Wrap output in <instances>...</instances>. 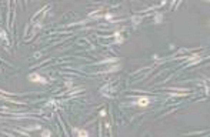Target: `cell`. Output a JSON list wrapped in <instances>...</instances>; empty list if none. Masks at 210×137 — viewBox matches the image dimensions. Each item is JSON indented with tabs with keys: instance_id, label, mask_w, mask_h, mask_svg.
Masks as SVG:
<instances>
[{
	"instance_id": "6da1fadb",
	"label": "cell",
	"mask_w": 210,
	"mask_h": 137,
	"mask_svg": "<svg viewBox=\"0 0 210 137\" xmlns=\"http://www.w3.org/2000/svg\"><path fill=\"white\" fill-rule=\"evenodd\" d=\"M29 79H32V81H40V83H46V79H43V77H40L39 74H30L29 76Z\"/></svg>"
},
{
	"instance_id": "7a4b0ae2",
	"label": "cell",
	"mask_w": 210,
	"mask_h": 137,
	"mask_svg": "<svg viewBox=\"0 0 210 137\" xmlns=\"http://www.w3.org/2000/svg\"><path fill=\"white\" fill-rule=\"evenodd\" d=\"M149 99L147 97H140V99L137 100V104L140 106V107H146V106H149Z\"/></svg>"
},
{
	"instance_id": "3957f363",
	"label": "cell",
	"mask_w": 210,
	"mask_h": 137,
	"mask_svg": "<svg viewBox=\"0 0 210 137\" xmlns=\"http://www.w3.org/2000/svg\"><path fill=\"white\" fill-rule=\"evenodd\" d=\"M74 132L79 133V137H89V133H87L86 130H77V129H76Z\"/></svg>"
},
{
	"instance_id": "277c9868",
	"label": "cell",
	"mask_w": 210,
	"mask_h": 137,
	"mask_svg": "<svg viewBox=\"0 0 210 137\" xmlns=\"http://www.w3.org/2000/svg\"><path fill=\"white\" fill-rule=\"evenodd\" d=\"M42 137H50V132L49 130H43L42 132Z\"/></svg>"
}]
</instances>
